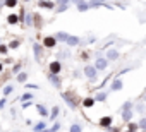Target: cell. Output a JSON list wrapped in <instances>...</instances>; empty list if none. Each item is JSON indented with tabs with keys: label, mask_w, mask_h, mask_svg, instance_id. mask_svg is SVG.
I'll return each instance as SVG.
<instances>
[{
	"label": "cell",
	"mask_w": 146,
	"mask_h": 132,
	"mask_svg": "<svg viewBox=\"0 0 146 132\" xmlns=\"http://www.w3.org/2000/svg\"><path fill=\"white\" fill-rule=\"evenodd\" d=\"M69 132H83V127H81L79 123H72V125L69 127Z\"/></svg>",
	"instance_id": "21"
},
{
	"label": "cell",
	"mask_w": 146,
	"mask_h": 132,
	"mask_svg": "<svg viewBox=\"0 0 146 132\" xmlns=\"http://www.w3.org/2000/svg\"><path fill=\"white\" fill-rule=\"evenodd\" d=\"M107 130H108V132H119V129H115V127H108Z\"/></svg>",
	"instance_id": "39"
},
{
	"label": "cell",
	"mask_w": 146,
	"mask_h": 132,
	"mask_svg": "<svg viewBox=\"0 0 146 132\" xmlns=\"http://www.w3.org/2000/svg\"><path fill=\"white\" fill-rule=\"evenodd\" d=\"M17 5V0H5V7H9V9H14Z\"/></svg>",
	"instance_id": "26"
},
{
	"label": "cell",
	"mask_w": 146,
	"mask_h": 132,
	"mask_svg": "<svg viewBox=\"0 0 146 132\" xmlns=\"http://www.w3.org/2000/svg\"><path fill=\"white\" fill-rule=\"evenodd\" d=\"M48 81L57 88V89H60L62 88V82H60V79H58V76H55V74H48Z\"/></svg>",
	"instance_id": "8"
},
{
	"label": "cell",
	"mask_w": 146,
	"mask_h": 132,
	"mask_svg": "<svg viewBox=\"0 0 146 132\" xmlns=\"http://www.w3.org/2000/svg\"><path fill=\"white\" fill-rule=\"evenodd\" d=\"M125 110H132V101H125L122 105V112H125Z\"/></svg>",
	"instance_id": "29"
},
{
	"label": "cell",
	"mask_w": 146,
	"mask_h": 132,
	"mask_svg": "<svg viewBox=\"0 0 146 132\" xmlns=\"http://www.w3.org/2000/svg\"><path fill=\"white\" fill-rule=\"evenodd\" d=\"M70 2H74L76 5H79V4H83V2H84V0H70Z\"/></svg>",
	"instance_id": "40"
},
{
	"label": "cell",
	"mask_w": 146,
	"mask_h": 132,
	"mask_svg": "<svg viewBox=\"0 0 146 132\" xmlns=\"http://www.w3.org/2000/svg\"><path fill=\"white\" fill-rule=\"evenodd\" d=\"M33 51H35L36 62H41V45H40V43H35V45H33Z\"/></svg>",
	"instance_id": "9"
},
{
	"label": "cell",
	"mask_w": 146,
	"mask_h": 132,
	"mask_svg": "<svg viewBox=\"0 0 146 132\" xmlns=\"http://www.w3.org/2000/svg\"><path fill=\"white\" fill-rule=\"evenodd\" d=\"M12 91H14V86H12V84H7V86L4 88V96H9Z\"/></svg>",
	"instance_id": "25"
},
{
	"label": "cell",
	"mask_w": 146,
	"mask_h": 132,
	"mask_svg": "<svg viewBox=\"0 0 146 132\" xmlns=\"http://www.w3.org/2000/svg\"><path fill=\"white\" fill-rule=\"evenodd\" d=\"M36 110H38V113H40L41 117H50V112L46 110L45 105H36Z\"/></svg>",
	"instance_id": "12"
},
{
	"label": "cell",
	"mask_w": 146,
	"mask_h": 132,
	"mask_svg": "<svg viewBox=\"0 0 146 132\" xmlns=\"http://www.w3.org/2000/svg\"><path fill=\"white\" fill-rule=\"evenodd\" d=\"M122 120H124L125 123H129V122L132 120V110H125V112H122Z\"/></svg>",
	"instance_id": "16"
},
{
	"label": "cell",
	"mask_w": 146,
	"mask_h": 132,
	"mask_svg": "<svg viewBox=\"0 0 146 132\" xmlns=\"http://www.w3.org/2000/svg\"><path fill=\"white\" fill-rule=\"evenodd\" d=\"M33 17H35L33 14H28V16H26V24H28V26H33Z\"/></svg>",
	"instance_id": "31"
},
{
	"label": "cell",
	"mask_w": 146,
	"mask_h": 132,
	"mask_svg": "<svg viewBox=\"0 0 146 132\" xmlns=\"http://www.w3.org/2000/svg\"><path fill=\"white\" fill-rule=\"evenodd\" d=\"M96 2H100V4H105V2H107V0H96Z\"/></svg>",
	"instance_id": "41"
},
{
	"label": "cell",
	"mask_w": 146,
	"mask_h": 132,
	"mask_svg": "<svg viewBox=\"0 0 146 132\" xmlns=\"http://www.w3.org/2000/svg\"><path fill=\"white\" fill-rule=\"evenodd\" d=\"M136 110H137L139 113H143V112H144V105H141V103H137V106H136Z\"/></svg>",
	"instance_id": "37"
},
{
	"label": "cell",
	"mask_w": 146,
	"mask_h": 132,
	"mask_svg": "<svg viewBox=\"0 0 146 132\" xmlns=\"http://www.w3.org/2000/svg\"><path fill=\"white\" fill-rule=\"evenodd\" d=\"M65 43H67V46H70V48H72V46H78V45H81V38H78V36H70V34H69V38H67Z\"/></svg>",
	"instance_id": "7"
},
{
	"label": "cell",
	"mask_w": 146,
	"mask_h": 132,
	"mask_svg": "<svg viewBox=\"0 0 146 132\" xmlns=\"http://www.w3.org/2000/svg\"><path fill=\"white\" fill-rule=\"evenodd\" d=\"M45 129H48V127H46V122L41 120V122H38V123L33 125V130H31V132H41V130H45Z\"/></svg>",
	"instance_id": "11"
},
{
	"label": "cell",
	"mask_w": 146,
	"mask_h": 132,
	"mask_svg": "<svg viewBox=\"0 0 146 132\" xmlns=\"http://www.w3.org/2000/svg\"><path fill=\"white\" fill-rule=\"evenodd\" d=\"M137 129H139V127H137V123L129 122V130H131V132H137Z\"/></svg>",
	"instance_id": "33"
},
{
	"label": "cell",
	"mask_w": 146,
	"mask_h": 132,
	"mask_svg": "<svg viewBox=\"0 0 146 132\" xmlns=\"http://www.w3.org/2000/svg\"><path fill=\"white\" fill-rule=\"evenodd\" d=\"M5 103H7V100H5V98L0 100V110H4V108H5Z\"/></svg>",
	"instance_id": "38"
},
{
	"label": "cell",
	"mask_w": 146,
	"mask_h": 132,
	"mask_svg": "<svg viewBox=\"0 0 146 132\" xmlns=\"http://www.w3.org/2000/svg\"><path fill=\"white\" fill-rule=\"evenodd\" d=\"M95 103H96L95 98H84V100H83V106H86V108H91Z\"/></svg>",
	"instance_id": "17"
},
{
	"label": "cell",
	"mask_w": 146,
	"mask_h": 132,
	"mask_svg": "<svg viewBox=\"0 0 146 132\" xmlns=\"http://www.w3.org/2000/svg\"><path fill=\"white\" fill-rule=\"evenodd\" d=\"M7 50H9V46H5V45H0V55H5V53H7Z\"/></svg>",
	"instance_id": "35"
},
{
	"label": "cell",
	"mask_w": 146,
	"mask_h": 132,
	"mask_svg": "<svg viewBox=\"0 0 146 132\" xmlns=\"http://www.w3.org/2000/svg\"><path fill=\"white\" fill-rule=\"evenodd\" d=\"M2 71H4V65H2V63H0V72H2Z\"/></svg>",
	"instance_id": "42"
},
{
	"label": "cell",
	"mask_w": 146,
	"mask_h": 132,
	"mask_svg": "<svg viewBox=\"0 0 146 132\" xmlns=\"http://www.w3.org/2000/svg\"><path fill=\"white\" fill-rule=\"evenodd\" d=\"M31 98H33V94H31V93H24V94L21 96V100H23V101H31Z\"/></svg>",
	"instance_id": "30"
},
{
	"label": "cell",
	"mask_w": 146,
	"mask_h": 132,
	"mask_svg": "<svg viewBox=\"0 0 146 132\" xmlns=\"http://www.w3.org/2000/svg\"><path fill=\"white\" fill-rule=\"evenodd\" d=\"M40 7H43V9H55V4L50 2V0H40Z\"/></svg>",
	"instance_id": "14"
},
{
	"label": "cell",
	"mask_w": 146,
	"mask_h": 132,
	"mask_svg": "<svg viewBox=\"0 0 146 132\" xmlns=\"http://www.w3.org/2000/svg\"><path fill=\"white\" fill-rule=\"evenodd\" d=\"M62 96H64V100L67 101V105H69V108H70V110H76V103L72 101V98L69 96V93H64Z\"/></svg>",
	"instance_id": "13"
},
{
	"label": "cell",
	"mask_w": 146,
	"mask_h": 132,
	"mask_svg": "<svg viewBox=\"0 0 146 132\" xmlns=\"http://www.w3.org/2000/svg\"><path fill=\"white\" fill-rule=\"evenodd\" d=\"M62 4L69 5V4H70V0H55V5H62Z\"/></svg>",
	"instance_id": "34"
},
{
	"label": "cell",
	"mask_w": 146,
	"mask_h": 132,
	"mask_svg": "<svg viewBox=\"0 0 146 132\" xmlns=\"http://www.w3.org/2000/svg\"><path fill=\"white\" fill-rule=\"evenodd\" d=\"M137 127H139L141 130H146V117H141V118L137 120Z\"/></svg>",
	"instance_id": "23"
},
{
	"label": "cell",
	"mask_w": 146,
	"mask_h": 132,
	"mask_svg": "<svg viewBox=\"0 0 146 132\" xmlns=\"http://www.w3.org/2000/svg\"><path fill=\"white\" fill-rule=\"evenodd\" d=\"M7 22H9V24H17V22H19V16H16V14H11V16L7 17Z\"/></svg>",
	"instance_id": "19"
},
{
	"label": "cell",
	"mask_w": 146,
	"mask_h": 132,
	"mask_svg": "<svg viewBox=\"0 0 146 132\" xmlns=\"http://www.w3.org/2000/svg\"><path fill=\"white\" fill-rule=\"evenodd\" d=\"M141 132H146V130H141Z\"/></svg>",
	"instance_id": "44"
},
{
	"label": "cell",
	"mask_w": 146,
	"mask_h": 132,
	"mask_svg": "<svg viewBox=\"0 0 146 132\" xmlns=\"http://www.w3.org/2000/svg\"><path fill=\"white\" fill-rule=\"evenodd\" d=\"M17 81H19V82H26V81H28V74H26V72H19V74H17Z\"/></svg>",
	"instance_id": "24"
},
{
	"label": "cell",
	"mask_w": 146,
	"mask_h": 132,
	"mask_svg": "<svg viewBox=\"0 0 146 132\" xmlns=\"http://www.w3.org/2000/svg\"><path fill=\"white\" fill-rule=\"evenodd\" d=\"M84 76L88 79H91V81H95L98 77V71L95 69V65H86V67H84Z\"/></svg>",
	"instance_id": "1"
},
{
	"label": "cell",
	"mask_w": 146,
	"mask_h": 132,
	"mask_svg": "<svg viewBox=\"0 0 146 132\" xmlns=\"http://www.w3.org/2000/svg\"><path fill=\"white\" fill-rule=\"evenodd\" d=\"M107 67H108V60L103 58V57H98L96 62H95V69H96V71H105Z\"/></svg>",
	"instance_id": "2"
},
{
	"label": "cell",
	"mask_w": 146,
	"mask_h": 132,
	"mask_svg": "<svg viewBox=\"0 0 146 132\" xmlns=\"http://www.w3.org/2000/svg\"><path fill=\"white\" fill-rule=\"evenodd\" d=\"M127 132H131V130H127Z\"/></svg>",
	"instance_id": "46"
},
{
	"label": "cell",
	"mask_w": 146,
	"mask_h": 132,
	"mask_svg": "<svg viewBox=\"0 0 146 132\" xmlns=\"http://www.w3.org/2000/svg\"><path fill=\"white\" fill-rule=\"evenodd\" d=\"M76 9H78L79 12H86V11H90V5H88V2H83V4H79Z\"/></svg>",
	"instance_id": "22"
},
{
	"label": "cell",
	"mask_w": 146,
	"mask_h": 132,
	"mask_svg": "<svg viewBox=\"0 0 146 132\" xmlns=\"http://www.w3.org/2000/svg\"><path fill=\"white\" fill-rule=\"evenodd\" d=\"M143 100H146V91H144V94H143Z\"/></svg>",
	"instance_id": "43"
},
{
	"label": "cell",
	"mask_w": 146,
	"mask_h": 132,
	"mask_svg": "<svg viewBox=\"0 0 146 132\" xmlns=\"http://www.w3.org/2000/svg\"><path fill=\"white\" fill-rule=\"evenodd\" d=\"M19 45H21V43H19V41H17V40H12V41H11V43H9V48H12V50H14V48H17V46H19Z\"/></svg>",
	"instance_id": "32"
},
{
	"label": "cell",
	"mask_w": 146,
	"mask_h": 132,
	"mask_svg": "<svg viewBox=\"0 0 146 132\" xmlns=\"http://www.w3.org/2000/svg\"><path fill=\"white\" fill-rule=\"evenodd\" d=\"M12 71H14V74H19V72H21V63H16Z\"/></svg>",
	"instance_id": "36"
},
{
	"label": "cell",
	"mask_w": 146,
	"mask_h": 132,
	"mask_svg": "<svg viewBox=\"0 0 146 132\" xmlns=\"http://www.w3.org/2000/svg\"><path fill=\"white\" fill-rule=\"evenodd\" d=\"M119 57H120L119 50H115V48H108V50H107V60H108V62H115Z\"/></svg>",
	"instance_id": "4"
},
{
	"label": "cell",
	"mask_w": 146,
	"mask_h": 132,
	"mask_svg": "<svg viewBox=\"0 0 146 132\" xmlns=\"http://www.w3.org/2000/svg\"><path fill=\"white\" fill-rule=\"evenodd\" d=\"M58 113H60V108H58V106H53V108L50 110V117H48V118H50V120H55Z\"/></svg>",
	"instance_id": "18"
},
{
	"label": "cell",
	"mask_w": 146,
	"mask_h": 132,
	"mask_svg": "<svg viewBox=\"0 0 146 132\" xmlns=\"http://www.w3.org/2000/svg\"><path fill=\"white\" fill-rule=\"evenodd\" d=\"M53 36H55V40H57V41H67V38H69V34H67V33H64V31H58V33H55Z\"/></svg>",
	"instance_id": "15"
},
{
	"label": "cell",
	"mask_w": 146,
	"mask_h": 132,
	"mask_svg": "<svg viewBox=\"0 0 146 132\" xmlns=\"http://www.w3.org/2000/svg\"><path fill=\"white\" fill-rule=\"evenodd\" d=\"M58 129H60V123H58V122H55V123H53L52 127H48L46 130H48V132H58Z\"/></svg>",
	"instance_id": "27"
},
{
	"label": "cell",
	"mask_w": 146,
	"mask_h": 132,
	"mask_svg": "<svg viewBox=\"0 0 146 132\" xmlns=\"http://www.w3.org/2000/svg\"><path fill=\"white\" fill-rule=\"evenodd\" d=\"M48 69H50V74H55V76H58V72L62 71V65H60V62H58V60H53V62H50Z\"/></svg>",
	"instance_id": "3"
},
{
	"label": "cell",
	"mask_w": 146,
	"mask_h": 132,
	"mask_svg": "<svg viewBox=\"0 0 146 132\" xmlns=\"http://www.w3.org/2000/svg\"><path fill=\"white\" fill-rule=\"evenodd\" d=\"M124 88V82L120 79H113V82L110 84V91H120Z\"/></svg>",
	"instance_id": "10"
},
{
	"label": "cell",
	"mask_w": 146,
	"mask_h": 132,
	"mask_svg": "<svg viewBox=\"0 0 146 132\" xmlns=\"http://www.w3.org/2000/svg\"><path fill=\"white\" fill-rule=\"evenodd\" d=\"M107 100V93L105 91H100V93H96V96H95V101H105Z\"/></svg>",
	"instance_id": "20"
},
{
	"label": "cell",
	"mask_w": 146,
	"mask_h": 132,
	"mask_svg": "<svg viewBox=\"0 0 146 132\" xmlns=\"http://www.w3.org/2000/svg\"><path fill=\"white\" fill-rule=\"evenodd\" d=\"M112 122H113L112 117H102V118L98 120V125L103 127V129H108V127H112Z\"/></svg>",
	"instance_id": "5"
},
{
	"label": "cell",
	"mask_w": 146,
	"mask_h": 132,
	"mask_svg": "<svg viewBox=\"0 0 146 132\" xmlns=\"http://www.w3.org/2000/svg\"><path fill=\"white\" fill-rule=\"evenodd\" d=\"M26 2H29V0H26Z\"/></svg>",
	"instance_id": "45"
},
{
	"label": "cell",
	"mask_w": 146,
	"mask_h": 132,
	"mask_svg": "<svg viewBox=\"0 0 146 132\" xmlns=\"http://www.w3.org/2000/svg\"><path fill=\"white\" fill-rule=\"evenodd\" d=\"M55 45H57L55 36H46V38L43 40V46H45V48H55Z\"/></svg>",
	"instance_id": "6"
},
{
	"label": "cell",
	"mask_w": 146,
	"mask_h": 132,
	"mask_svg": "<svg viewBox=\"0 0 146 132\" xmlns=\"http://www.w3.org/2000/svg\"><path fill=\"white\" fill-rule=\"evenodd\" d=\"M69 9V5H65V4H62V5H55V12H64V11H67Z\"/></svg>",
	"instance_id": "28"
}]
</instances>
